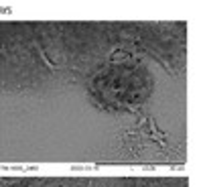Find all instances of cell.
Segmentation results:
<instances>
[{
	"instance_id": "1",
	"label": "cell",
	"mask_w": 201,
	"mask_h": 187,
	"mask_svg": "<svg viewBox=\"0 0 201 187\" xmlns=\"http://www.w3.org/2000/svg\"><path fill=\"white\" fill-rule=\"evenodd\" d=\"M185 45L175 25H12L0 33V157L175 167Z\"/></svg>"
},
{
	"instance_id": "2",
	"label": "cell",
	"mask_w": 201,
	"mask_h": 187,
	"mask_svg": "<svg viewBox=\"0 0 201 187\" xmlns=\"http://www.w3.org/2000/svg\"><path fill=\"white\" fill-rule=\"evenodd\" d=\"M0 187H189V175H20L2 173Z\"/></svg>"
}]
</instances>
